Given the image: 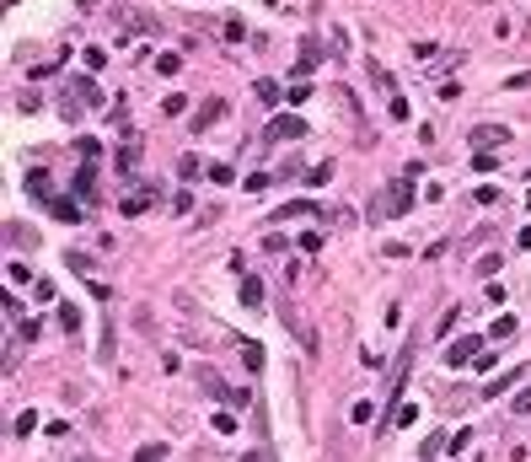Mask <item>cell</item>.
Here are the masks:
<instances>
[{"label": "cell", "mask_w": 531, "mask_h": 462, "mask_svg": "<svg viewBox=\"0 0 531 462\" xmlns=\"http://www.w3.org/2000/svg\"><path fill=\"white\" fill-rule=\"evenodd\" d=\"M478 355H483V339H478V333H467V339H456L446 350V365H456V371H461V365H478Z\"/></svg>", "instance_id": "obj_1"}, {"label": "cell", "mask_w": 531, "mask_h": 462, "mask_svg": "<svg viewBox=\"0 0 531 462\" xmlns=\"http://www.w3.org/2000/svg\"><path fill=\"white\" fill-rule=\"evenodd\" d=\"M301 134H306V124L295 119V113H279V119H268L263 140H301Z\"/></svg>", "instance_id": "obj_2"}, {"label": "cell", "mask_w": 531, "mask_h": 462, "mask_svg": "<svg viewBox=\"0 0 531 462\" xmlns=\"http://www.w3.org/2000/svg\"><path fill=\"white\" fill-rule=\"evenodd\" d=\"M472 146H510L515 134L505 129V124H472V134H467Z\"/></svg>", "instance_id": "obj_3"}, {"label": "cell", "mask_w": 531, "mask_h": 462, "mask_svg": "<svg viewBox=\"0 0 531 462\" xmlns=\"http://www.w3.org/2000/svg\"><path fill=\"white\" fill-rule=\"evenodd\" d=\"M386 210H392V215H408V210H413V188H408V183H398V188H392Z\"/></svg>", "instance_id": "obj_4"}, {"label": "cell", "mask_w": 531, "mask_h": 462, "mask_svg": "<svg viewBox=\"0 0 531 462\" xmlns=\"http://www.w3.org/2000/svg\"><path fill=\"white\" fill-rule=\"evenodd\" d=\"M295 215H317V205H312V199H290V205L274 210V220H295Z\"/></svg>", "instance_id": "obj_5"}, {"label": "cell", "mask_w": 531, "mask_h": 462, "mask_svg": "<svg viewBox=\"0 0 531 462\" xmlns=\"http://www.w3.org/2000/svg\"><path fill=\"white\" fill-rule=\"evenodd\" d=\"M220 113H226V102H209V108H199V113H193V129H209Z\"/></svg>", "instance_id": "obj_6"}, {"label": "cell", "mask_w": 531, "mask_h": 462, "mask_svg": "<svg viewBox=\"0 0 531 462\" xmlns=\"http://www.w3.org/2000/svg\"><path fill=\"white\" fill-rule=\"evenodd\" d=\"M241 306H263V280H241Z\"/></svg>", "instance_id": "obj_7"}, {"label": "cell", "mask_w": 531, "mask_h": 462, "mask_svg": "<svg viewBox=\"0 0 531 462\" xmlns=\"http://www.w3.org/2000/svg\"><path fill=\"white\" fill-rule=\"evenodd\" d=\"M48 210L60 220H81V210H75V199H48Z\"/></svg>", "instance_id": "obj_8"}, {"label": "cell", "mask_w": 531, "mask_h": 462, "mask_svg": "<svg viewBox=\"0 0 531 462\" xmlns=\"http://www.w3.org/2000/svg\"><path fill=\"white\" fill-rule=\"evenodd\" d=\"M434 451H451V446H446V436H440V430H429V441H424V446H419V457L429 462Z\"/></svg>", "instance_id": "obj_9"}, {"label": "cell", "mask_w": 531, "mask_h": 462, "mask_svg": "<svg viewBox=\"0 0 531 462\" xmlns=\"http://www.w3.org/2000/svg\"><path fill=\"white\" fill-rule=\"evenodd\" d=\"M295 70H301V75H312V70H317V43H306V49H301V60H295Z\"/></svg>", "instance_id": "obj_10"}, {"label": "cell", "mask_w": 531, "mask_h": 462, "mask_svg": "<svg viewBox=\"0 0 531 462\" xmlns=\"http://www.w3.org/2000/svg\"><path fill=\"white\" fill-rule=\"evenodd\" d=\"M515 377H520V371H510V377H494V382H488V398H499V392H510V387H515Z\"/></svg>", "instance_id": "obj_11"}, {"label": "cell", "mask_w": 531, "mask_h": 462, "mask_svg": "<svg viewBox=\"0 0 531 462\" xmlns=\"http://www.w3.org/2000/svg\"><path fill=\"white\" fill-rule=\"evenodd\" d=\"M241 355H247V371H263V350L258 344H241Z\"/></svg>", "instance_id": "obj_12"}, {"label": "cell", "mask_w": 531, "mask_h": 462, "mask_svg": "<svg viewBox=\"0 0 531 462\" xmlns=\"http://www.w3.org/2000/svg\"><path fill=\"white\" fill-rule=\"evenodd\" d=\"M371 419H376V403H371V398L354 403V425H371Z\"/></svg>", "instance_id": "obj_13"}, {"label": "cell", "mask_w": 531, "mask_h": 462, "mask_svg": "<svg viewBox=\"0 0 531 462\" xmlns=\"http://www.w3.org/2000/svg\"><path fill=\"white\" fill-rule=\"evenodd\" d=\"M413 419H419V409H413V403H398V414H392V425H413Z\"/></svg>", "instance_id": "obj_14"}, {"label": "cell", "mask_w": 531, "mask_h": 462, "mask_svg": "<svg viewBox=\"0 0 531 462\" xmlns=\"http://www.w3.org/2000/svg\"><path fill=\"white\" fill-rule=\"evenodd\" d=\"M499 264H505L499 253H483V258H478V274H499Z\"/></svg>", "instance_id": "obj_15"}, {"label": "cell", "mask_w": 531, "mask_h": 462, "mask_svg": "<svg viewBox=\"0 0 531 462\" xmlns=\"http://www.w3.org/2000/svg\"><path fill=\"white\" fill-rule=\"evenodd\" d=\"M156 70H161V75H177V70H182V60H177V54H161Z\"/></svg>", "instance_id": "obj_16"}, {"label": "cell", "mask_w": 531, "mask_h": 462, "mask_svg": "<svg viewBox=\"0 0 531 462\" xmlns=\"http://www.w3.org/2000/svg\"><path fill=\"white\" fill-rule=\"evenodd\" d=\"M27 188H33V199H48V178H43V172H33V178H27Z\"/></svg>", "instance_id": "obj_17"}, {"label": "cell", "mask_w": 531, "mask_h": 462, "mask_svg": "<svg viewBox=\"0 0 531 462\" xmlns=\"http://www.w3.org/2000/svg\"><path fill=\"white\" fill-rule=\"evenodd\" d=\"M33 425H38V414H33V409L16 414V436H33Z\"/></svg>", "instance_id": "obj_18"}, {"label": "cell", "mask_w": 531, "mask_h": 462, "mask_svg": "<svg viewBox=\"0 0 531 462\" xmlns=\"http://www.w3.org/2000/svg\"><path fill=\"white\" fill-rule=\"evenodd\" d=\"M161 108H167V113H188V97H182V92H172V97L161 102Z\"/></svg>", "instance_id": "obj_19"}, {"label": "cell", "mask_w": 531, "mask_h": 462, "mask_svg": "<svg viewBox=\"0 0 531 462\" xmlns=\"http://www.w3.org/2000/svg\"><path fill=\"white\" fill-rule=\"evenodd\" d=\"M510 409H515V414H531V387H520V392H515V403H510Z\"/></svg>", "instance_id": "obj_20"}, {"label": "cell", "mask_w": 531, "mask_h": 462, "mask_svg": "<svg viewBox=\"0 0 531 462\" xmlns=\"http://www.w3.org/2000/svg\"><path fill=\"white\" fill-rule=\"evenodd\" d=\"M140 462H161V446H140Z\"/></svg>", "instance_id": "obj_21"}, {"label": "cell", "mask_w": 531, "mask_h": 462, "mask_svg": "<svg viewBox=\"0 0 531 462\" xmlns=\"http://www.w3.org/2000/svg\"><path fill=\"white\" fill-rule=\"evenodd\" d=\"M241 462H263V457H241Z\"/></svg>", "instance_id": "obj_22"}]
</instances>
